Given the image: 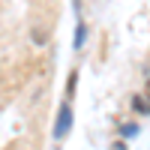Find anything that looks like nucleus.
<instances>
[{"label": "nucleus", "instance_id": "f257e3e1", "mask_svg": "<svg viewBox=\"0 0 150 150\" xmlns=\"http://www.w3.org/2000/svg\"><path fill=\"white\" fill-rule=\"evenodd\" d=\"M69 123H72V111H69V105H63V108H60V120H57V126H54L57 138H63V135L69 132Z\"/></svg>", "mask_w": 150, "mask_h": 150}, {"label": "nucleus", "instance_id": "7ed1b4c3", "mask_svg": "<svg viewBox=\"0 0 150 150\" xmlns=\"http://www.w3.org/2000/svg\"><path fill=\"white\" fill-rule=\"evenodd\" d=\"M84 42V24H78V36H75V45H81Z\"/></svg>", "mask_w": 150, "mask_h": 150}, {"label": "nucleus", "instance_id": "20e7f679", "mask_svg": "<svg viewBox=\"0 0 150 150\" xmlns=\"http://www.w3.org/2000/svg\"><path fill=\"white\" fill-rule=\"evenodd\" d=\"M147 96H150V75H147Z\"/></svg>", "mask_w": 150, "mask_h": 150}, {"label": "nucleus", "instance_id": "f03ea898", "mask_svg": "<svg viewBox=\"0 0 150 150\" xmlns=\"http://www.w3.org/2000/svg\"><path fill=\"white\" fill-rule=\"evenodd\" d=\"M132 108L138 114H150V96H132Z\"/></svg>", "mask_w": 150, "mask_h": 150}]
</instances>
